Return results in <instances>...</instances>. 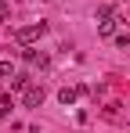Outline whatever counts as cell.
I'll list each match as a JSON object with an SVG mask.
<instances>
[{"label": "cell", "instance_id": "obj_5", "mask_svg": "<svg viewBox=\"0 0 130 133\" xmlns=\"http://www.w3.org/2000/svg\"><path fill=\"white\" fill-rule=\"evenodd\" d=\"M0 76H4V79H15L18 72H15V65H11V61H0Z\"/></svg>", "mask_w": 130, "mask_h": 133}, {"label": "cell", "instance_id": "obj_2", "mask_svg": "<svg viewBox=\"0 0 130 133\" xmlns=\"http://www.w3.org/2000/svg\"><path fill=\"white\" fill-rule=\"evenodd\" d=\"M22 104H25V108H40L43 104V87H29L25 97H22Z\"/></svg>", "mask_w": 130, "mask_h": 133}, {"label": "cell", "instance_id": "obj_7", "mask_svg": "<svg viewBox=\"0 0 130 133\" xmlns=\"http://www.w3.org/2000/svg\"><path fill=\"white\" fill-rule=\"evenodd\" d=\"M0 22H7V4L0 0Z\"/></svg>", "mask_w": 130, "mask_h": 133}, {"label": "cell", "instance_id": "obj_1", "mask_svg": "<svg viewBox=\"0 0 130 133\" xmlns=\"http://www.w3.org/2000/svg\"><path fill=\"white\" fill-rule=\"evenodd\" d=\"M43 32H47V25H43V22H33V25H25V29H18L15 40H18V43H33V40H40Z\"/></svg>", "mask_w": 130, "mask_h": 133}, {"label": "cell", "instance_id": "obj_3", "mask_svg": "<svg viewBox=\"0 0 130 133\" xmlns=\"http://www.w3.org/2000/svg\"><path fill=\"white\" fill-rule=\"evenodd\" d=\"M80 94H83V87H62L58 90V101H62V104H72Z\"/></svg>", "mask_w": 130, "mask_h": 133}, {"label": "cell", "instance_id": "obj_4", "mask_svg": "<svg viewBox=\"0 0 130 133\" xmlns=\"http://www.w3.org/2000/svg\"><path fill=\"white\" fill-rule=\"evenodd\" d=\"M11 90H22V94H25V90H29V76H15V79H11Z\"/></svg>", "mask_w": 130, "mask_h": 133}, {"label": "cell", "instance_id": "obj_6", "mask_svg": "<svg viewBox=\"0 0 130 133\" xmlns=\"http://www.w3.org/2000/svg\"><path fill=\"white\" fill-rule=\"evenodd\" d=\"M22 58H25L29 65H36V61H40V54H36V50H22Z\"/></svg>", "mask_w": 130, "mask_h": 133}]
</instances>
